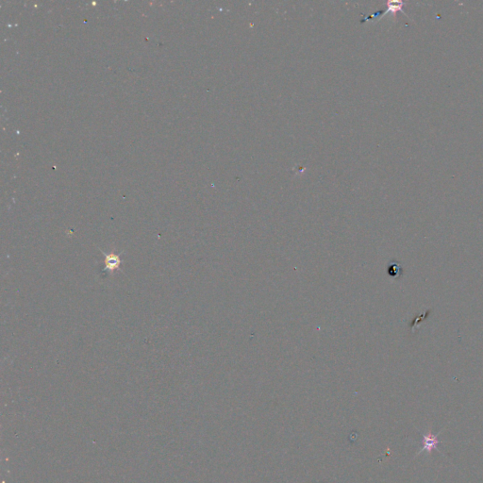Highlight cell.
<instances>
[{
  "label": "cell",
  "instance_id": "1",
  "mask_svg": "<svg viewBox=\"0 0 483 483\" xmlns=\"http://www.w3.org/2000/svg\"><path fill=\"white\" fill-rule=\"evenodd\" d=\"M440 433H442V431H440L436 435H433L431 430L429 429L427 434H424L423 435V447L417 455L421 454L424 451L427 452V455H429L433 449H436L438 451H440L438 449V444H440V441L437 439Z\"/></svg>",
  "mask_w": 483,
  "mask_h": 483
},
{
  "label": "cell",
  "instance_id": "2",
  "mask_svg": "<svg viewBox=\"0 0 483 483\" xmlns=\"http://www.w3.org/2000/svg\"><path fill=\"white\" fill-rule=\"evenodd\" d=\"M404 4H405V3H404V2H402V1H389V2H387V10H386V11H383V12H377V13L374 14V15L366 16V17H364V18L362 19L361 22L363 23V22H365V21H367V20L375 19V18H377V17H382V16L387 15V14H388V13H390V12H392V13H396V12H399V11H400V12L404 13V12H403V5H404ZM404 14H405V13H404Z\"/></svg>",
  "mask_w": 483,
  "mask_h": 483
},
{
  "label": "cell",
  "instance_id": "3",
  "mask_svg": "<svg viewBox=\"0 0 483 483\" xmlns=\"http://www.w3.org/2000/svg\"><path fill=\"white\" fill-rule=\"evenodd\" d=\"M121 262H122V260H121L119 255H116V254H113V253L109 254V255H105L106 271H114V270L118 269Z\"/></svg>",
  "mask_w": 483,
  "mask_h": 483
}]
</instances>
